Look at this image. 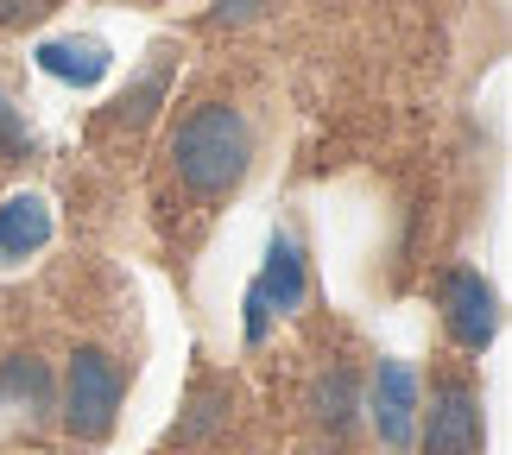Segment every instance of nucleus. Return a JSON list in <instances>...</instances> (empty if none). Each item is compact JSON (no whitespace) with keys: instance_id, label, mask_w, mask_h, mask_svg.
I'll return each instance as SVG.
<instances>
[{"instance_id":"9d476101","label":"nucleus","mask_w":512,"mask_h":455,"mask_svg":"<svg viewBox=\"0 0 512 455\" xmlns=\"http://www.w3.org/2000/svg\"><path fill=\"white\" fill-rule=\"evenodd\" d=\"M234 424V386L228 380H196L190 386V399H184V418H177L171 430V443H209V437H222V430Z\"/></svg>"},{"instance_id":"ddd939ff","label":"nucleus","mask_w":512,"mask_h":455,"mask_svg":"<svg viewBox=\"0 0 512 455\" xmlns=\"http://www.w3.org/2000/svg\"><path fill=\"white\" fill-rule=\"evenodd\" d=\"M32 152V127H26V114L13 108V95L0 89V158H26Z\"/></svg>"},{"instance_id":"f03ea898","label":"nucleus","mask_w":512,"mask_h":455,"mask_svg":"<svg viewBox=\"0 0 512 455\" xmlns=\"http://www.w3.org/2000/svg\"><path fill=\"white\" fill-rule=\"evenodd\" d=\"M121 399H127V373L108 348L83 342L70 354L64 380H57V424L70 430L76 443H108L114 418H121Z\"/></svg>"},{"instance_id":"7ed1b4c3","label":"nucleus","mask_w":512,"mask_h":455,"mask_svg":"<svg viewBox=\"0 0 512 455\" xmlns=\"http://www.w3.org/2000/svg\"><path fill=\"white\" fill-rule=\"evenodd\" d=\"M418 449L424 455H481L487 449L481 386L468 367L430 373V399H418Z\"/></svg>"},{"instance_id":"dca6fc26","label":"nucleus","mask_w":512,"mask_h":455,"mask_svg":"<svg viewBox=\"0 0 512 455\" xmlns=\"http://www.w3.org/2000/svg\"><path fill=\"white\" fill-rule=\"evenodd\" d=\"M32 13H45V0H0V26H19Z\"/></svg>"},{"instance_id":"6e6552de","label":"nucleus","mask_w":512,"mask_h":455,"mask_svg":"<svg viewBox=\"0 0 512 455\" xmlns=\"http://www.w3.org/2000/svg\"><path fill=\"white\" fill-rule=\"evenodd\" d=\"M253 298H260L272 316H298L304 298H310V260H304V241L291 228H272V241H266V266H260V279L247 285Z\"/></svg>"},{"instance_id":"4468645a","label":"nucleus","mask_w":512,"mask_h":455,"mask_svg":"<svg viewBox=\"0 0 512 455\" xmlns=\"http://www.w3.org/2000/svg\"><path fill=\"white\" fill-rule=\"evenodd\" d=\"M266 7H272V0H215L209 19H215V26H253Z\"/></svg>"},{"instance_id":"20e7f679","label":"nucleus","mask_w":512,"mask_h":455,"mask_svg":"<svg viewBox=\"0 0 512 455\" xmlns=\"http://www.w3.org/2000/svg\"><path fill=\"white\" fill-rule=\"evenodd\" d=\"M418 399H424V386L405 361H373L361 373V418L373 430V443H380V455L418 449Z\"/></svg>"},{"instance_id":"f257e3e1","label":"nucleus","mask_w":512,"mask_h":455,"mask_svg":"<svg viewBox=\"0 0 512 455\" xmlns=\"http://www.w3.org/2000/svg\"><path fill=\"white\" fill-rule=\"evenodd\" d=\"M165 165H171L177 190H184L196 209H222L228 196L247 184V171H253V121H247V108L222 102V95L184 108L177 127H171V140H165Z\"/></svg>"},{"instance_id":"9b49d317","label":"nucleus","mask_w":512,"mask_h":455,"mask_svg":"<svg viewBox=\"0 0 512 455\" xmlns=\"http://www.w3.org/2000/svg\"><path fill=\"white\" fill-rule=\"evenodd\" d=\"M108 45L102 38H51V45H38V70L57 76V83H76V89H95L108 76Z\"/></svg>"},{"instance_id":"0eeeda50","label":"nucleus","mask_w":512,"mask_h":455,"mask_svg":"<svg viewBox=\"0 0 512 455\" xmlns=\"http://www.w3.org/2000/svg\"><path fill=\"white\" fill-rule=\"evenodd\" d=\"M57 411V380L32 348L0 354V430H38Z\"/></svg>"},{"instance_id":"f8f14e48","label":"nucleus","mask_w":512,"mask_h":455,"mask_svg":"<svg viewBox=\"0 0 512 455\" xmlns=\"http://www.w3.org/2000/svg\"><path fill=\"white\" fill-rule=\"evenodd\" d=\"M165 95H171V51H152V64L133 76V83L121 89V102L108 108V127H127V133L146 127L152 114L165 108Z\"/></svg>"},{"instance_id":"2eb2a0df","label":"nucleus","mask_w":512,"mask_h":455,"mask_svg":"<svg viewBox=\"0 0 512 455\" xmlns=\"http://www.w3.org/2000/svg\"><path fill=\"white\" fill-rule=\"evenodd\" d=\"M241 329H247V342H253V348H260V342H266V329H272V310L253 298V291H247V316H241Z\"/></svg>"},{"instance_id":"39448f33","label":"nucleus","mask_w":512,"mask_h":455,"mask_svg":"<svg viewBox=\"0 0 512 455\" xmlns=\"http://www.w3.org/2000/svg\"><path fill=\"white\" fill-rule=\"evenodd\" d=\"M437 310H443V335L462 354H487L500 335V291L481 279L475 266H449L437 279Z\"/></svg>"},{"instance_id":"1a4fd4ad","label":"nucleus","mask_w":512,"mask_h":455,"mask_svg":"<svg viewBox=\"0 0 512 455\" xmlns=\"http://www.w3.org/2000/svg\"><path fill=\"white\" fill-rule=\"evenodd\" d=\"M51 241V203L38 190H13L0 203V266H26Z\"/></svg>"},{"instance_id":"423d86ee","label":"nucleus","mask_w":512,"mask_h":455,"mask_svg":"<svg viewBox=\"0 0 512 455\" xmlns=\"http://www.w3.org/2000/svg\"><path fill=\"white\" fill-rule=\"evenodd\" d=\"M304 424L310 437L304 443H329V449H348L354 424H361V367L354 361H323L304 386Z\"/></svg>"}]
</instances>
